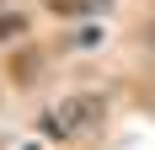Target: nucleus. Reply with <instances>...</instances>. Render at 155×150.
<instances>
[{"instance_id": "39448f33", "label": "nucleus", "mask_w": 155, "mask_h": 150, "mask_svg": "<svg viewBox=\"0 0 155 150\" xmlns=\"http://www.w3.org/2000/svg\"><path fill=\"white\" fill-rule=\"evenodd\" d=\"M144 43H150V48H155V22H150V27H144Z\"/></svg>"}, {"instance_id": "7ed1b4c3", "label": "nucleus", "mask_w": 155, "mask_h": 150, "mask_svg": "<svg viewBox=\"0 0 155 150\" xmlns=\"http://www.w3.org/2000/svg\"><path fill=\"white\" fill-rule=\"evenodd\" d=\"M21 32H27V16H0V43H11Z\"/></svg>"}, {"instance_id": "423d86ee", "label": "nucleus", "mask_w": 155, "mask_h": 150, "mask_svg": "<svg viewBox=\"0 0 155 150\" xmlns=\"http://www.w3.org/2000/svg\"><path fill=\"white\" fill-rule=\"evenodd\" d=\"M86 5H102V11H107V5H112V0H86Z\"/></svg>"}, {"instance_id": "f03ea898", "label": "nucleus", "mask_w": 155, "mask_h": 150, "mask_svg": "<svg viewBox=\"0 0 155 150\" xmlns=\"http://www.w3.org/2000/svg\"><path fill=\"white\" fill-rule=\"evenodd\" d=\"M38 70H43V54H38V48H21V54L11 59V75H16V86H32V80H38Z\"/></svg>"}, {"instance_id": "f257e3e1", "label": "nucleus", "mask_w": 155, "mask_h": 150, "mask_svg": "<svg viewBox=\"0 0 155 150\" xmlns=\"http://www.w3.org/2000/svg\"><path fill=\"white\" fill-rule=\"evenodd\" d=\"M102 118H107L102 97H70V102H59V107L43 118V134L75 139V134H91V129H102Z\"/></svg>"}, {"instance_id": "20e7f679", "label": "nucleus", "mask_w": 155, "mask_h": 150, "mask_svg": "<svg viewBox=\"0 0 155 150\" xmlns=\"http://www.w3.org/2000/svg\"><path fill=\"white\" fill-rule=\"evenodd\" d=\"M48 5H54V16H75L86 0H48Z\"/></svg>"}]
</instances>
